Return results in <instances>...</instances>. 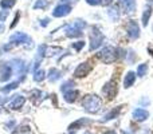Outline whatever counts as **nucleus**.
<instances>
[{"label": "nucleus", "instance_id": "obj_11", "mask_svg": "<svg viewBox=\"0 0 153 134\" xmlns=\"http://www.w3.org/2000/svg\"><path fill=\"white\" fill-rule=\"evenodd\" d=\"M134 82H136V74L133 71H129L124 78V87L125 89H129L132 84H134Z\"/></svg>", "mask_w": 153, "mask_h": 134}, {"label": "nucleus", "instance_id": "obj_31", "mask_svg": "<svg viewBox=\"0 0 153 134\" xmlns=\"http://www.w3.org/2000/svg\"><path fill=\"white\" fill-rule=\"evenodd\" d=\"M47 21H48V19H45V20H42V26H46V24H47Z\"/></svg>", "mask_w": 153, "mask_h": 134}, {"label": "nucleus", "instance_id": "obj_24", "mask_svg": "<svg viewBox=\"0 0 153 134\" xmlns=\"http://www.w3.org/2000/svg\"><path fill=\"white\" fill-rule=\"evenodd\" d=\"M47 4H48L47 0H38V1L34 4V8L35 10H36V8L38 10H40V8H46L47 7Z\"/></svg>", "mask_w": 153, "mask_h": 134}, {"label": "nucleus", "instance_id": "obj_17", "mask_svg": "<svg viewBox=\"0 0 153 134\" xmlns=\"http://www.w3.org/2000/svg\"><path fill=\"white\" fill-rule=\"evenodd\" d=\"M81 35H82L81 30L76 28L74 26H73L71 28L67 30V32H66V36H69V38H76V36H81Z\"/></svg>", "mask_w": 153, "mask_h": 134}, {"label": "nucleus", "instance_id": "obj_6", "mask_svg": "<svg viewBox=\"0 0 153 134\" xmlns=\"http://www.w3.org/2000/svg\"><path fill=\"white\" fill-rule=\"evenodd\" d=\"M90 40H91V43H90V50H95V48L100 47L101 43H102V40H103L102 34L98 32L97 28H94V32L90 34Z\"/></svg>", "mask_w": 153, "mask_h": 134}, {"label": "nucleus", "instance_id": "obj_28", "mask_svg": "<svg viewBox=\"0 0 153 134\" xmlns=\"http://www.w3.org/2000/svg\"><path fill=\"white\" fill-rule=\"evenodd\" d=\"M86 3L91 5H98V4H101V0H86Z\"/></svg>", "mask_w": 153, "mask_h": 134}, {"label": "nucleus", "instance_id": "obj_34", "mask_svg": "<svg viewBox=\"0 0 153 134\" xmlns=\"http://www.w3.org/2000/svg\"><path fill=\"white\" fill-rule=\"evenodd\" d=\"M85 134H90V133H85Z\"/></svg>", "mask_w": 153, "mask_h": 134}, {"label": "nucleus", "instance_id": "obj_14", "mask_svg": "<svg viewBox=\"0 0 153 134\" xmlns=\"http://www.w3.org/2000/svg\"><path fill=\"white\" fill-rule=\"evenodd\" d=\"M78 97H79L78 90H70V91L65 93V101H66V102H70V103L75 102Z\"/></svg>", "mask_w": 153, "mask_h": 134}, {"label": "nucleus", "instance_id": "obj_21", "mask_svg": "<svg viewBox=\"0 0 153 134\" xmlns=\"http://www.w3.org/2000/svg\"><path fill=\"white\" fill-rule=\"evenodd\" d=\"M0 4H1L3 8L8 10V8H12L13 5L16 4V0H1V1H0Z\"/></svg>", "mask_w": 153, "mask_h": 134}, {"label": "nucleus", "instance_id": "obj_9", "mask_svg": "<svg viewBox=\"0 0 153 134\" xmlns=\"http://www.w3.org/2000/svg\"><path fill=\"white\" fill-rule=\"evenodd\" d=\"M148 117H149V113L146 110H144V109H136V110L133 111V118L138 122L145 121Z\"/></svg>", "mask_w": 153, "mask_h": 134}, {"label": "nucleus", "instance_id": "obj_12", "mask_svg": "<svg viewBox=\"0 0 153 134\" xmlns=\"http://www.w3.org/2000/svg\"><path fill=\"white\" fill-rule=\"evenodd\" d=\"M121 4L125 12H133L136 10V0H121Z\"/></svg>", "mask_w": 153, "mask_h": 134}, {"label": "nucleus", "instance_id": "obj_32", "mask_svg": "<svg viewBox=\"0 0 153 134\" xmlns=\"http://www.w3.org/2000/svg\"><path fill=\"white\" fill-rule=\"evenodd\" d=\"M103 134H116V132H113V130H109V132H105Z\"/></svg>", "mask_w": 153, "mask_h": 134}, {"label": "nucleus", "instance_id": "obj_7", "mask_svg": "<svg viewBox=\"0 0 153 134\" xmlns=\"http://www.w3.org/2000/svg\"><path fill=\"white\" fill-rule=\"evenodd\" d=\"M70 11H71V7H70L69 4H65V3H62V4H59L58 7L54 10L53 15L55 16V18H62V16L69 15Z\"/></svg>", "mask_w": 153, "mask_h": 134}, {"label": "nucleus", "instance_id": "obj_19", "mask_svg": "<svg viewBox=\"0 0 153 134\" xmlns=\"http://www.w3.org/2000/svg\"><path fill=\"white\" fill-rule=\"evenodd\" d=\"M59 76H61V73H59L56 68H51L50 71H48V79L50 81H56V79H59Z\"/></svg>", "mask_w": 153, "mask_h": 134}, {"label": "nucleus", "instance_id": "obj_3", "mask_svg": "<svg viewBox=\"0 0 153 134\" xmlns=\"http://www.w3.org/2000/svg\"><path fill=\"white\" fill-rule=\"evenodd\" d=\"M117 91H118V86H117L116 81H110L102 87V94L105 95L108 99H113L116 98Z\"/></svg>", "mask_w": 153, "mask_h": 134}, {"label": "nucleus", "instance_id": "obj_33", "mask_svg": "<svg viewBox=\"0 0 153 134\" xmlns=\"http://www.w3.org/2000/svg\"><path fill=\"white\" fill-rule=\"evenodd\" d=\"M148 1H149V3H153V0H148Z\"/></svg>", "mask_w": 153, "mask_h": 134}, {"label": "nucleus", "instance_id": "obj_13", "mask_svg": "<svg viewBox=\"0 0 153 134\" xmlns=\"http://www.w3.org/2000/svg\"><path fill=\"white\" fill-rule=\"evenodd\" d=\"M24 102H26V98H24L23 95H19V97H16L15 99L12 101V103L10 105V107L12 109V110H18V109H20L22 106L24 105Z\"/></svg>", "mask_w": 153, "mask_h": 134}, {"label": "nucleus", "instance_id": "obj_18", "mask_svg": "<svg viewBox=\"0 0 153 134\" xmlns=\"http://www.w3.org/2000/svg\"><path fill=\"white\" fill-rule=\"evenodd\" d=\"M0 71H1V81H7V79H10L11 76V68L8 66H1L0 67Z\"/></svg>", "mask_w": 153, "mask_h": 134}, {"label": "nucleus", "instance_id": "obj_26", "mask_svg": "<svg viewBox=\"0 0 153 134\" xmlns=\"http://www.w3.org/2000/svg\"><path fill=\"white\" fill-rule=\"evenodd\" d=\"M83 46H85V42H83V40H81V42H75V43H73V47H74L76 51L82 50V48H83Z\"/></svg>", "mask_w": 153, "mask_h": 134}, {"label": "nucleus", "instance_id": "obj_4", "mask_svg": "<svg viewBox=\"0 0 153 134\" xmlns=\"http://www.w3.org/2000/svg\"><path fill=\"white\" fill-rule=\"evenodd\" d=\"M93 66L89 63V62H85V63H81L78 67L75 68L74 71V76L75 78H85V76L89 75V73L91 71Z\"/></svg>", "mask_w": 153, "mask_h": 134}, {"label": "nucleus", "instance_id": "obj_1", "mask_svg": "<svg viewBox=\"0 0 153 134\" xmlns=\"http://www.w3.org/2000/svg\"><path fill=\"white\" fill-rule=\"evenodd\" d=\"M82 106L89 113H97L101 107V98L94 94H91V95L89 94L82 99Z\"/></svg>", "mask_w": 153, "mask_h": 134}, {"label": "nucleus", "instance_id": "obj_25", "mask_svg": "<svg viewBox=\"0 0 153 134\" xmlns=\"http://www.w3.org/2000/svg\"><path fill=\"white\" fill-rule=\"evenodd\" d=\"M18 84H19V82H13V83H11V84H8L7 87H1V91H10V90H12V89H16L18 87Z\"/></svg>", "mask_w": 153, "mask_h": 134}, {"label": "nucleus", "instance_id": "obj_2", "mask_svg": "<svg viewBox=\"0 0 153 134\" xmlns=\"http://www.w3.org/2000/svg\"><path fill=\"white\" fill-rule=\"evenodd\" d=\"M98 58L103 62V63L109 64L111 62H114L117 58H118V53H117V48L113 47H105L102 51L98 53Z\"/></svg>", "mask_w": 153, "mask_h": 134}, {"label": "nucleus", "instance_id": "obj_16", "mask_svg": "<svg viewBox=\"0 0 153 134\" xmlns=\"http://www.w3.org/2000/svg\"><path fill=\"white\" fill-rule=\"evenodd\" d=\"M151 16H152V7L151 5H148V7L144 10V13H143V26H145V27L148 26Z\"/></svg>", "mask_w": 153, "mask_h": 134}, {"label": "nucleus", "instance_id": "obj_5", "mask_svg": "<svg viewBox=\"0 0 153 134\" xmlns=\"http://www.w3.org/2000/svg\"><path fill=\"white\" fill-rule=\"evenodd\" d=\"M126 32L130 39H137L140 36V27L136 20H129V23L126 24Z\"/></svg>", "mask_w": 153, "mask_h": 134}, {"label": "nucleus", "instance_id": "obj_10", "mask_svg": "<svg viewBox=\"0 0 153 134\" xmlns=\"http://www.w3.org/2000/svg\"><path fill=\"white\" fill-rule=\"evenodd\" d=\"M87 124H90V121H89V119H86V118L76 119L75 122H73V124L69 126V130H70V132H75L76 129H81V127H83L85 125H87Z\"/></svg>", "mask_w": 153, "mask_h": 134}, {"label": "nucleus", "instance_id": "obj_27", "mask_svg": "<svg viewBox=\"0 0 153 134\" xmlns=\"http://www.w3.org/2000/svg\"><path fill=\"white\" fill-rule=\"evenodd\" d=\"M8 16V11H0V20L4 21Z\"/></svg>", "mask_w": 153, "mask_h": 134}, {"label": "nucleus", "instance_id": "obj_29", "mask_svg": "<svg viewBox=\"0 0 153 134\" xmlns=\"http://www.w3.org/2000/svg\"><path fill=\"white\" fill-rule=\"evenodd\" d=\"M111 1H113V0H101V4L102 5H109Z\"/></svg>", "mask_w": 153, "mask_h": 134}, {"label": "nucleus", "instance_id": "obj_15", "mask_svg": "<svg viewBox=\"0 0 153 134\" xmlns=\"http://www.w3.org/2000/svg\"><path fill=\"white\" fill-rule=\"evenodd\" d=\"M121 107H122V106H117V107L114 109V110L109 111V113L105 115V118H103V121H110V119L117 118V117L120 115V113H121Z\"/></svg>", "mask_w": 153, "mask_h": 134}, {"label": "nucleus", "instance_id": "obj_23", "mask_svg": "<svg viewBox=\"0 0 153 134\" xmlns=\"http://www.w3.org/2000/svg\"><path fill=\"white\" fill-rule=\"evenodd\" d=\"M45 71H42V70H39V71H36L35 73V76H34V79H35V82H40V81H43V79L46 78V75H45Z\"/></svg>", "mask_w": 153, "mask_h": 134}, {"label": "nucleus", "instance_id": "obj_22", "mask_svg": "<svg viewBox=\"0 0 153 134\" xmlns=\"http://www.w3.org/2000/svg\"><path fill=\"white\" fill-rule=\"evenodd\" d=\"M146 71H148V64H140L138 66V68H137V74L136 75H138V76H144L146 74Z\"/></svg>", "mask_w": 153, "mask_h": 134}, {"label": "nucleus", "instance_id": "obj_20", "mask_svg": "<svg viewBox=\"0 0 153 134\" xmlns=\"http://www.w3.org/2000/svg\"><path fill=\"white\" fill-rule=\"evenodd\" d=\"M109 16H110V19H113V20H118L120 19V11H118V7H113L109 10Z\"/></svg>", "mask_w": 153, "mask_h": 134}, {"label": "nucleus", "instance_id": "obj_30", "mask_svg": "<svg viewBox=\"0 0 153 134\" xmlns=\"http://www.w3.org/2000/svg\"><path fill=\"white\" fill-rule=\"evenodd\" d=\"M18 20H19V13H18V16H15V19H13V23L11 24V28H13V27H15V24L18 23Z\"/></svg>", "mask_w": 153, "mask_h": 134}, {"label": "nucleus", "instance_id": "obj_8", "mask_svg": "<svg viewBox=\"0 0 153 134\" xmlns=\"http://www.w3.org/2000/svg\"><path fill=\"white\" fill-rule=\"evenodd\" d=\"M15 42H16V44H19V43H27V42H31V40L23 32H16L15 35L11 36V43H15Z\"/></svg>", "mask_w": 153, "mask_h": 134}]
</instances>
